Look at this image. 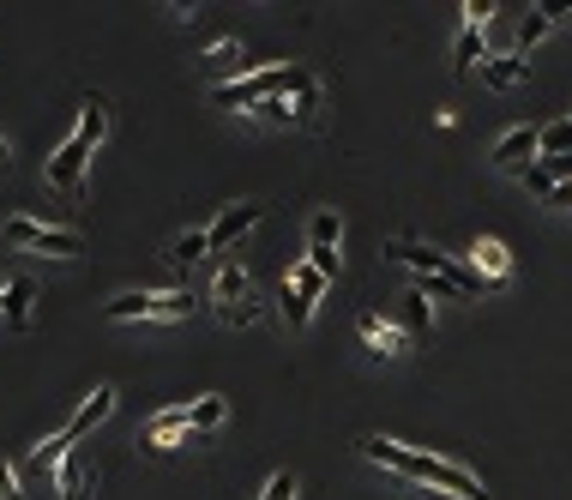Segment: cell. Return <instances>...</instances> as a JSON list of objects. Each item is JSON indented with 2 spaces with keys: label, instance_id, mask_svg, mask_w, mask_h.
I'll return each instance as SVG.
<instances>
[{
  "label": "cell",
  "instance_id": "obj_1",
  "mask_svg": "<svg viewBox=\"0 0 572 500\" xmlns=\"http://www.w3.org/2000/svg\"><path fill=\"white\" fill-rule=\"evenodd\" d=\"M362 459L398 470V477L416 482V489H434V494H452V500H489L482 494V477H471V470L452 464V459H440V452H410V447H398V440L368 434L362 440Z\"/></svg>",
  "mask_w": 572,
  "mask_h": 500
},
{
  "label": "cell",
  "instance_id": "obj_2",
  "mask_svg": "<svg viewBox=\"0 0 572 500\" xmlns=\"http://www.w3.org/2000/svg\"><path fill=\"white\" fill-rule=\"evenodd\" d=\"M102 134H109V102L85 97L79 127H72V134L55 145V157H49V187H55V194H85V164H91V151L102 145Z\"/></svg>",
  "mask_w": 572,
  "mask_h": 500
},
{
  "label": "cell",
  "instance_id": "obj_3",
  "mask_svg": "<svg viewBox=\"0 0 572 500\" xmlns=\"http://www.w3.org/2000/svg\"><path fill=\"white\" fill-rule=\"evenodd\" d=\"M386 254L398 259V266L416 272V290H422V296H440V302H471V296H476L471 272H458L446 254H434V247L410 242V235H398V242H386Z\"/></svg>",
  "mask_w": 572,
  "mask_h": 500
},
{
  "label": "cell",
  "instance_id": "obj_4",
  "mask_svg": "<svg viewBox=\"0 0 572 500\" xmlns=\"http://www.w3.org/2000/svg\"><path fill=\"white\" fill-rule=\"evenodd\" d=\"M302 85H314V79H307L296 61H289V67H259V72H241V79L217 85L211 102H224V109H254V102H266V97L302 91Z\"/></svg>",
  "mask_w": 572,
  "mask_h": 500
},
{
  "label": "cell",
  "instance_id": "obj_5",
  "mask_svg": "<svg viewBox=\"0 0 572 500\" xmlns=\"http://www.w3.org/2000/svg\"><path fill=\"white\" fill-rule=\"evenodd\" d=\"M0 242H7V247H24V254H49V259H79V254H85V235H79V229L37 224V217H24V212L0 224Z\"/></svg>",
  "mask_w": 572,
  "mask_h": 500
},
{
  "label": "cell",
  "instance_id": "obj_6",
  "mask_svg": "<svg viewBox=\"0 0 572 500\" xmlns=\"http://www.w3.org/2000/svg\"><path fill=\"white\" fill-rule=\"evenodd\" d=\"M199 307L194 290H127L109 302V320H187Z\"/></svg>",
  "mask_w": 572,
  "mask_h": 500
},
{
  "label": "cell",
  "instance_id": "obj_7",
  "mask_svg": "<svg viewBox=\"0 0 572 500\" xmlns=\"http://www.w3.org/2000/svg\"><path fill=\"white\" fill-rule=\"evenodd\" d=\"M319 296H326V277H319V272L302 259V266H289L284 290H277V307H284V320L302 332L307 320H314V302H319Z\"/></svg>",
  "mask_w": 572,
  "mask_h": 500
},
{
  "label": "cell",
  "instance_id": "obj_8",
  "mask_svg": "<svg viewBox=\"0 0 572 500\" xmlns=\"http://www.w3.org/2000/svg\"><path fill=\"white\" fill-rule=\"evenodd\" d=\"M337 242H344L337 212H314V217H307V266L326 277V284L337 277V266H344V259H337Z\"/></svg>",
  "mask_w": 572,
  "mask_h": 500
},
{
  "label": "cell",
  "instance_id": "obj_9",
  "mask_svg": "<svg viewBox=\"0 0 572 500\" xmlns=\"http://www.w3.org/2000/svg\"><path fill=\"white\" fill-rule=\"evenodd\" d=\"M181 434H194V416H187V404H175V410H157L151 422L139 429V447L145 452H169Z\"/></svg>",
  "mask_w": 572,
  "mask_h": 500
},
{
  "label": "cell",
  "instance_id": "obj_10",
  "mask_svg": "<svg viewBox=\"0 0 572 500\" xmlns=\"http://www.w3.org/2000/svg\"><path fill=\"white\" fill-rule=\"evenodd\" d=\"M356 332H362V344H368L374 350V356H404V350H410V337H404V326H398V320H386V314H362L356 320Z\"/></svg>",
  "mask_w": 572,
  "mask_h": 500
},
{
  "label": "cell",
  "instance_id": "obj_11",
  "mask_svg": "<svg viewBox=\"0 0 572 500\" xmlns=\"http://www.w3.org/2000/svg\"><path fill=\"white\" fill-rule=\"evenodd\" d=\"M254 224H259V205H224V212L211 217V229H205V235H211V254L236 247V242H241V235L254 229Z\"/></svg>",
  "mask_w": 572,
  "mask_h": 500
},
{
  "label": "cell",
  "instance_id": "obj_12",
  "mask_svg": "<svg viewBox=\"0 0 572 500\" xmlns=\"http://www.w3.org/2000/svg\"><path fill=\"white\" fill-rule=\"evenodd\" d=\"M489 157H494L501 169H519L524 157H542V127H506V134L494 139Z\"/></svg>",
  "mask_w": 572,
  "mask_h": 500
},
{
  "label": "cell",
  "instance_id": "obj_13",
  "mask_svg": "<svg viewBox=\"0 0 572 500\" xmlns=\"http://www.w3.org/2000/svg\"><path fill=\"white\" fill-rule=\"evenodd\" d=\"M109 416H115V386H97V392H91V399H85L79 410H72V422H67V429H61V434L72 440V447H79V440H85V434H91V429H97V422H109Z\"/></svg>",
  "mask_w": 572,
  "mask_h": 500
},
{
  "label": "cell",
  "instance_id": "obj_14",
  "mask_svg": "<svg viewBox=\"0 0 572 500\" xmlns=\"http://www.w3.org/2000/svg\"><path fill=\"white\" fill-rule=\"evenodd\" d=\"M471 259H476V277H489V284H506L512 277V247L501 242V235H476Z\"/></svg>",
  "mask_w": 572,
  "mask_h": 500
},
{
  "label": "cell",
  "instance_id": "obj_15",
  "mask_svg": "<svg viewBox=\"0 0 572 500\" xmlns=\"http://www.w3.org/2000/svg\"><path fill=\"white\" fill-rule=\"evenodd\" d=\"M524 79H531V61H524V55H489V61H482V85H494V91H519Z\"/></svg>",
  "mask_w": 572,
  "mask_h": 500
},
{
  "label": "cell",
  "instance_id": "obj_16",
  "mask_svg": "<svg viewBox=\"0 0 572 500\" xmlns=\"http://www.w3.org/2000/svg\"><path fill=\"white\" fill-rule=\"evenodd\" d=\"M55 494L61 500H91V464H85L79 452H67V464L55 470Z\"/></svg>",
  "mask_w": 572,
  "mask_h": 500
},
{
  "label": "cell",
  "instance_id": "obj_17",
  "mask_svg": "<svg viewBox=\"0 0 572 500\" xmlns=\"http://www.w3.org/2000/svg\"><path fill=\"white\" fill-rule=\"evenodd\" d=\"M0 314H7L12 332H24V326H31V314H37V290L24 284V277H12V284H7V302H0Z\"/></svg>",
  "mask_w": 572,
  "mask_h": 500
},
{
  "label": "cell",
  "instance_id": "obj_18",
  "mask_svg": "<svg viewBox=\"0 0 572 500\" xmlns=\"http://www.w3.org/2000/svg\"><path fill=\"white\" fill-rule=\"evenodd\" d=\"M404 337H410V344H428V337H434L428 296H422V290H410V296H404Z\"/></svg>",
  "mask_w": 572,
  "mask_h": 500
},
{
  "label": "cell",
  "instance_id": "obj_19",
  "mask_svg": "<svg viewBox=\"0 0 572 500\" xmlns=\"http://www.w3.org/2000/svg\"><path fill=\"white\" fill-rule=\"evenodd\" d=\"M211 296H217V307H236V302L254 296V284H247L241 266H224V272H217V290H211Z\"/></svg>",
  "mask_w": 572,
  "mask_h": 500
},
{
  "label": "cell",
  "instance_id": "obj_20",
  "mask_svg": "<svg viewBox=\"0 0 572 500\" xmlns=\"http://www.w3.org/2000/svg\"><path fill=\"white\" fill-rule=\"evenodd\" d=\"M205 254H211V235H205V229H187V235H175V242H169L175 266H199Z\"/></svg>",
  "mask_w": 572,
  "mask_h": 500
},
{
  "label": "cell",
  "instance_id": "obj_21",
  "mask_svg": "<svg viewBox=\"0 0 572 500\" xmlns=\"http://www.w3.org/2000/svg\"><path fill=\"white\" fill-rule=\"evenodd\" d=\"M187 416H194V434H211V429H224L229 422V399H199V404H187Z\"/></svg>",
  "mask_w": 572,
  "mask_h": 500
},
{
  "label": "cell",
  "instance_id": "obj_22",
  "mask_svg": "<svg viewBox=\"0 0 572 500\" xmlns=\"http://www.w3.org/2000/svg\"><path fill=\"white\" fill-rule=\"evenodd\" d=\"M67 452H72V440H67V434H55V440H42V447H31V459H24V464L49 477V470H61V464H67Z\"/></svg>",
  "mask_w": 572,
  "mask_h": 500
},
{
  "label": "cell",
  "instance_id": "obj_23",
  "mask_svg": "<svg viewBox=\"0 0 572 500\" xmlns=\"http://www.w3.org/2000/svg\"><path fill=\"white\" fill-rule=\"evenodd\" d=\"M549 31H554V19H549L542 7H531V12L519 19V49H536V42L549 37Z\"/></svg>",
  "mask_w": 572,
  "mask_h": 500
},
{
  "label": "cell",
  "instance_id": "obj_24",
  "mask_svg": "<svg viewBox=\"0 0 572 500\" xmlns=\"http://www.w3.org/2000/svg\"><path fill=\"white\" fill-rule=\"evenodd\" d=\"M476 55H482V24L464 19V31H458V49H452V61H458V72H471V67H476Z\"/></svg>",
  "mask_w": 572,
  "mask_h": 500
},
{
  "label": "cell",
  "instance_id": "obj_25",
  "mask_svg": "<svg viewBox=\"0 0 572 500\" xmlns=\"http://www.w3.org/2000/svg\"><path fill=\"white\" fill-rule=\"evenodd\" d=\"M524 187H531L536 199H554V187H561V182H554V175L542 169V164H531V169H524Z\"/></svg>",
  "mask_w": 572,
  "mask_h": 500
},
{
  "label": "cell",
  "instance_id": "obj_26",
  "mask_svg": "<svg viewBox=\"0 0 572 500\" xmlns=\"http://www.w3.org/2000/svg\"><path fill=\"white\" fill-rule=\"evenodd\" d=\"M217 314H224V326H254V320H259V302L247 296V302H236V307H217Z\"/></svg>",
  "mask_w": 572,
  "mask_h": 500
},
{
  "label": "cell",
  "instance_id": "obj_27",
  "mask_svg": "<svg viewBox=\"0 0 572 500\" xmlns=\"http://www.w3.org/2000/svg\"><path fill=\"white\" fill-rule=\"evenodd\" d=\"M259 500H296V470H277V477L266 482V494Z\"/></svg>",
  "mask_w": 572,
  "mask_h": 500
},
{
  "label": "cell",
  "instance_id": "obj_28",
  "mask_svg": "<svg viewBox=\"0 0 572 500\" xmlns=\"http://www.w3.org/2000/svg\"><path fill=\"white\" fill-rule=\"evenodd\" d=\"M205 67H241V42H217V49L205 55Z\"/></svg>",
  "mask_w": 572,
  "mask_h": 500
},
{
  "label": "cell",
  "instance_id": "obj_29",
  "mask_svg": "<svg viewBox=\"0 0 572 500\" xmlns=\"http://www.w3.org/2000/svg\"><path fill=\"white\" fill-rule=\"evenodd\" d=\"M464 19H471V24H482V31H489V19H494V7H489V0H464Z\"/></svg>",
  "mask_w": 572,
  "mask_h": 500
},
{
  "label": "cell",
  "instance_id": "obj_30",
  "mask_svg": "<svg viewBox=\"0 0 572 500\" xmlns=\"http://www.w3.org/2000/svg\"><path fill=\"white\" fill-rule=\"evenodd\" d=\"M0 500H24L19 494V470H12L7 459H0Z\"/></svg>",
  "mask_w": 572,
  "mask_h": 500
},
{
  "label": "cell",
  "instance_id": "obj_31",
  "mask_svg": "<svg viewBox=\"0 0 572 500\" xmlns=\"http://www.w3.org/2000/svg\"><path fill=\"white\" fill-rule=\"evenodd\" d=\"M0 164H7V139H0Z\"/></svg>",
  "mask_w": 572,
  "mask_h": 500
},
{
  "label": "cell",
  "instance_id": "obj_32",
  "mask_svg": "<svg viewBox=\"0 0 572 500\" xmlns=\"http://www.w3.org/2000/svg\"><path fill=\"white\" fill-rule=\"evenodd\" d=\"M0 302H7V284H0Z\"/></svg>",
  "mask_w": 572,
  "mask_h": 500
}]
</instances>
